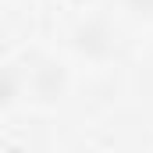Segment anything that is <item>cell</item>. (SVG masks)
Listing matches in <instances>:
<instances>
[{"label": "cell", "mask_w": 153, "mask_h": 153, "mask_svg": "<svg viewBox=\"0 0 153 153\" xmlns=\"http://www.w3.org/2000/svg\"><path fill=\"white\" fill-rule=\"evenodd\" d=\"M75 46H78V53L96 57V61H100V57H111V50H114L111 32H107V25H103V22H85V25H78Z\"/></svg>", "instance_id": "obj_1"}, {"label": "cell", "mask_w": 153, "mask_h": 153, "mask_svg": "<svg viewBox=\"0 0 153 153\" xmlns=\"http://www.w3.org/2000/svg\"><path fill=\"white\" fill-rule=\"evenodd\" d=\"M128 7H132V14H146V18H153V0H125Z\"/></svg>", "instance_id": "obj_2"}]
</instances>
